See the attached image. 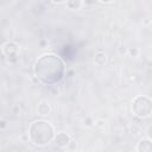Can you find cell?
Here are the masks:
<instances>
[{
  "instance_id": "3957f363",
  "label": "cell",
  "mask_w": 152,
  "mask_h": 152,
  "mask_svg": "<svg viewBox=\"0 0 152 152\" xmlns=\"http://www.w3.org/2000/svg\"><path fill=\"white\" fill-rule=\"evenodd\" d=\"M132 112L139 119H147L152 114V101L148 96L138 95L132 101Z\"/></svg>"
},
{
  "instance_id": "9c48e42d",
  "label": "cell",
  "mask_w": 152,
  "mask_h": 152,
  "mask_svg": "<svg viewBox=\"0 0 152 152\" xmlns=\"http://www.w3.org/2000/svg\"><path fill=\"white\" fill-rule=\"evenodd\" d=\"M65 5L70 11H78L83 6V0H65Z\"/></svg>"
},
{
  "instance_id": "8992f818",
  "label": "cell",
  "mask_w": 152,
  "mask_h": 152,
  "mask_svg": "<svg viewBox=\"0 0 152 152\" xmlns=\"http://www.w3.org/2000/svg\"><path fill=\"white\" fill-rule=\"evenodd\" d=\"M94 64L96 65V66H104L106 64H107V61H108V57H107V53L103 51V50H101V49H99V50H96L95 51V53H94Z\"/></svg>"
},
{
  "instance_id": "9a60e30c",
  "label": "cell",
  "mask_w": 152,
  "mask_h": 152,
  "mask_svg": "<svg viewBox=\"0 0 152 152\" xmlns=\"http://www.w3.org/2000/svg\"><path fill=\"white\" fill-rule=\"evenodd\" d=\"M51 2L55 4V5H61V4L65 2V0H51Z\"/></svg>"
},
{
  "instance_id": "4fadbf2b",
  "label": "cell",
  "mask_w": 152,
  "mask_h": 152,
  "mask_svg": "<svg viewBox=\"0 0 152 152\" xmlns=\"http://www.w3.org/2000/svg\"><path fill=\"white\" fill-rule=\"evenodd\" d=\"M7 126H8L7 120H5V119H0V131L6 129V128H7Z\"/></svg>"
},
{
  "instance_id": "7a4b0ae2",
  "label": "cell",
  "mask_w": 152,
  "mask_h": 152,
  "mask_svg": "<svg viewBox=\"0 0 152 152\" xmlns=\"http://www.w3.org/2000/svg\"><path fill=\"white\" fill-rule=\"evenodd\" d=\"M53 126L46 120H36L28 127V139L36 146L50 144L55 137Z\"/></svg>"
},
{
  "instance_id": "6da1fadb",
  "label": "cell",
  "mask_w": 152,
  "mask_h": 152,
  "mask_svg": "<svg viewBox=\"0 0 152 152\" xmlns=\"http://www.w3.org/2000/svg\"><path fill=\"white\" fill-rule=\"evenodd\" d=\"M33 72L40 83L45 86H52L58 83L64 77L65 65L57 55L45 53L36 61Z\"/></svg>"
},
{
  "instance_id": "52a82bcc",
  "label": "cell",
  "mask_w": 152,
  "mask_h": 152,
  "mask_svg": "<svg viewBox=\"0 0 152 152\" xmlns=\"http://www.w3.org/2000/svg\"><path fill=\"white\" fill-rule=\"evenodd\" d=\"M51 104L48 102V101H45V100H43V101H40L39 103H38V107H37V113H38V115L39 116H48V115H50L51 114Z\"/></svg>"
},
{
  "instance_id": "7c38bea8",
  "label": "cell",
  "mask_w": 152,
  "mask_h": 152,
  "mask_svg": "<svg viewBox=\"0 0 152 152\" xmlns=\"http://www.w3.org/2000/svg\"><path fill=\"white\" fill-rule=\"evenodd\" d=\"M83 125H84L86 127H91V126H94V120H93V118H91V116H86L84 120H83Z\"/></svg>"
},
{
  "instance_id": "8fae6325",
  "label": "cell",
  "mask_w": 152,
  "mask_h": 152,
  "mask_svg": "<svg viewBox=\"0 0 152 152\" xmlns=\"http://www.w3.org/2000/svg\"><path fill=\"white\" fill-rule=\"evenodd\" d=\"M94 126H95L96 128H99V129H104V127H106V122H104L103 119H97V120L94 121Z\"/></svg>"
},
{
  "instance_id": "5b68a950",
  "label": "cell",
  "mask_w": 152,
  "mask_h": 152,
  "mask_svg": "<svg viewBox=\"0 0 152 152\" xmlns=\"http://www.w3.org/2000/svg\"><path fill=\"white\" fill-rule=\"evenodd\" d=\"M52 141L55 142V145L58 148H65L69 146V144L71 141V137L66 132H58L55 134Z\"/></svg>"
},
{
  "instance_id": "ba28073f",
  "label": "cell",
  "mask_w": 152,
  "mask_h": 152,
  "mask_svg": "<svg viewBox=\"0 0 152 152\" xmlns=\"http://www.w3.org/2000/svg\"><path fill=\"white\" fill-rule=\"evenodd\" d=\"M151 150H152V141L148 138L141 139L137 145V151L138 152H150Z\"/></svg>"
},
{
  "instance_id": "277c9868",
  "label": "cell",
  "mask_w": 152,
  "mask_h": 152,
  "mask_svg": "<svg viewBox=\"0 0 152 152\" xmlns=\"http://www.w3.org/2000/svg\"><path fill=\"white\" fill-rule=\"evenodd\" d=\"M1 51L4 53V56L8 59V61H15L19 57V52H20V46L18 43L8 40L5 44H2Z\"/></svg>"
},
{
  "instance_id": "2e32d148",
  "label": "cell",
  "mask_w": 152,
  "mask_h": 152,
  "mask_svg": "<svg viewBox=\"0 0 152 152\" xmlns=\"http://www.w3.org/2000/svg\"><path fill=\"white\" fill-rule=\"evenodd\" d=\"M96 1H99V2H101V4H104V5L113 2V0H96Z\"/></svg>"
},
{
  "instance_id": "30bf717a",
  "label": "cell",
  "mask_w": 152,
  "mask_h": 152,
  "mask_svg": "<svg viewBox=\"0 0 152 152\" xmlns=\"http://www.w3.org/2000/svg\"><path fill=\"white\" fill-rule=\"evenodd\" d=\"M127 53L129 55V57L135 58V57H138V56H139L140 50H139L138 48H135V46H133V48H128V49H127Z\"/></svg>"
},
{
  "instance_id": "5bb4252c",
  "label": "cell",
  "mask_w": 152,
  "mask_h": 152,
  "mask_svg": "<svg viewBox=\"0 0 152 152\" xmlns=\"http://www.w3.org/2000/svg\"><path fill=\"white\" fill-rule=\"evenodd\" d=\"M96 2V0H83V4H86V5H94Z\"/></svg>"
}]
</instances>
